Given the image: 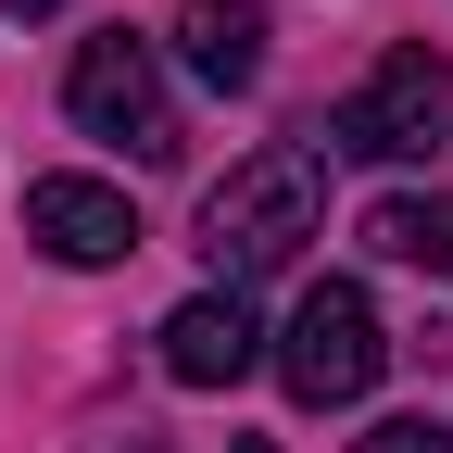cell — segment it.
<instances>
[{"label":"cell","instance_id":"6da1fadb","mask_svg":"<svg viewBox=\"0 0 453 453\" xmlns=\"http://www.w3.org/2000/svg\"><path fill=\"white\" fill-rule=\"evenodd\" d=\"M315 240V151H252V164H226V177L202 189V265H214V290H252V277H277Z\"/></svg>","mask_w":453,"mask_h":453},{"label":"cell","instance_id":"7a4b0ae2","mask_svg":"<svg viewBox=\"0 0 453 453\" xmlns=\"http://www.w3.org/2000/svg\"><path fill=\"white\" fill-rule=\"evenodd\" d=\"M378 365H390L378 303L353 290V277H315L303 315H290V340H277V378H290V403L340 416V403H365V390H378Z\"/></svg>","mask_w":453,"mask_h":453},{"label":"cell","instance_id":"3957f363","mask_svg":"<svg viewBox=\"0 0 453 453\" xmlns=\"http://www.w3.org/2000/svg\"><path fill=\"white\" fill-rule=\"evenodd\" d=\"M64 113H76L88 139L139 151V164H177V151H189V127H177V88H164L151 38H127V26L76 50V76H64Z\"/></svg>","mask_w":453,"mask_h":453},{"label":"cell","instance_id":"277c9868","mask_svg":"<svg viewBox=\"0 0 453 453\" xmlns=\"http://www.w3.org/2000/svg\"><path fill=\"white\" fill-rule=\"evenodd\" d=\"M453 139V64L441 50H390V64L327 113V151H353V164H428Z\"/></svg>","mask_w":453,"mask_h":453},{"label":"cell","instance_id":"5b68a950","mask_svg":"<svg viewBox=\"0 0 453 453\" xmlns=\"http://www.w3.org/2000/svg\"><path fill=\"white\" fill-rule=\"evenodd\" d=\"M26 240L50 265H127L139 252V214H127V189H101V177H26Z\"/></svg>","mask_w":453,"mask_h":453},{"label":"cell","instance_id":"8992f818","mask_svg":"<svg viewBox=\"0 0 453 453\" xmlns=\"http://www.w3.org/2000/svg\"><path fill=\"white\" fill-rule=\"evenodd\" d=\"M252 365H265V327H252L240 290H189L177 315H164V378L177 390H240Z\"/></svg>","mask_w":453,"mask_h":453},{"label":"cell","instance_id":"52a82bcc","mask_svg":"<svg viewBox=\"0 0 453 453\" xmlns=\"http://www.w3.org/2000/svg\"><path fill=\"white\" fill-rule=\"evenodd\" d=\"M177 64L240 101L265 76V0H177Z\"/></svg>","mask_w":453,"mask_h":453},{"label":"cell","instance_id":"ba28073f","mask_svg":"<svg viewBox=\"0 0 453 453\" xmlns=\"http://www.w3.org/2000/svg\"><path fill=\"white\" fill-rule=\"evenodd\" d=\"M365 240H378L390 265H428V277H453V189H390V202L365 214Z\"/></svg>","mask_w":453,"mask_h":453},{"label":"cell","instance_id":"9c48e42d","mask_svg":"<svg viewBox=\"0 0 453 453\" xmlns=\"http://www.w3.org/2000/svg\"><path fill=\"white\" fill-rule=\"evenodd\" d=\"M353 453H453V428H441V416H378Z\"/></svg>","mask_w":453,"mask_h":453},{"label":"cell","instance_id":"30bf717a","mask_svg":"<svg viewBox=\"0 0 453 453\" xmlns=\"http://www.w3.org/2000/svg\"><path fill=\"white\" fill-rule=\"evenodd\" d=\"M0 13H64V0H0Z\"/></svg>","mask_w":453,"mask_h":453},{"label":"cell","instance_id":"8fae6325","mask_svg":"<svg viewBox=\"0 0 453 453\" xmlns=\"http://www.w3.org/2000/svg\"><path fill=\"white\" fill-rule=\"evenodd\" d=\"M240 453H277V441H240Z\"/></svg>","mask_w":453,"mask_h":453}]
</instances>
